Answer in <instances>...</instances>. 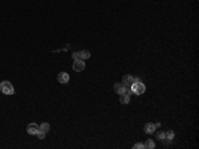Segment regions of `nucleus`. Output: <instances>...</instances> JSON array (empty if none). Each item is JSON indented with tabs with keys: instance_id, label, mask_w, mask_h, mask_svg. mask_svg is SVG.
<instances>
[{
	"instance_id": "f257e3e1",
	"label": "nucleus",
	"mask_w": 199,
	"mask_h": 149,
	"mask_svg": "<svg viewBox=\"0 0 199 149\" xmlns=\"http://www.w3.org/2000/svg\"><path fill=\"white\" fill-rule=\"evenodd\" d=\"M0 92L4 93V95H13L15 93V89H13V85L10 83V81H1L0 83Z\"/></svg>"
},
{
	"instance_id": "f03ea898",
	"label": "nucleus",
	"mask_w": 199,
	"mask_h": 149,
	"mask_svg": "<svg viewBox=\"0 0 199 149\" xmlns=\"http://www.w3.org/2000/svg\"><path fill=\"white\" fill-rule=\"evenodd\" d=\"M130 89H131V92L133 93H136V95H143L146 91V87H145V84H143L142 81H139V83H134L133 85L130 87Z\"/></svg>"
},
{
	"instance_id": "7ed1b4c3",
	"label": "nucleus",
	"mask_w": 199,
	"mask_h": 149,
	"mask_svg": "<svg viewBox=\"0 0 199 149\" xmlns=\"http://www.w3.org/2000/svg\"><path fill=\"white\" fill-rule=\"evenodd\" d=\"M73 71L75 72H82V71L85 69V61L81 60V59H77V60H75V63L72 65Z\"/></svg>"
},
{
	"instance_id": "20e7f679",
	"label": "nucleus",
	"mask_w": 199,
	"mask_h": 149,
	"mask_svg": "<svg viewBox=\"0 0 199 149\" xmlns=\"http://www.w3.org/2000/svg\"><path fill=\"white\" fill-rule=\"evenodd\" d=\"M122 84H124L126 88H130L134 84V77L131 76V74H125V76L122 77Z\"/></svg>"
},
{
	"instance_id": "39448f33",
	"label": "nucleus",
	"mask_w": 199,
	"mask_h": 149,
	"mask_svg": "<svg viewBox=\"0 0 199 149\" xmlns=\"http://www.w3.org/2000/svg\"><path fill=\"white\" fill-rule=\"evenodd\" d=\"M57 80H59V83H61V84H66L69 81V74L66 72H60L57 74Z\"/></svg>"
},
{
	"instance_id": "423d86ee",
	"label": "nucleus",
	"mask_w": 199,
	"mask_h": 149,
	"mask_svg": "<svg viewBox=\"0 0 199 149\" xmlns=\"http://www.w3.org/2000/svg\"><path fill=\"white\" fill-rule=\"evenodd\" d=\"M39 130V125L36 123H31L28 124V126H27V132L29 133V135H36Z\"/></svg>"
},
{
	"instance_id": "0eeeda50",
	"label": "nucleus",
	"mask_w": 199,
	"mask_h": 149,
	"mask_svg": "<svg viewBox=\"0 0 199 149\" xmlns=\"http://www.w3.org/2000/svg\"><path fill=\"white\" fill-rule=\"evenodd\" d=\"M125 91H126V87H125L122 83H116L114 84V92L116 93L122 95V93H125Z\"/></svg>"
},
{
	"instance_id": "6e6552de",
	"label": "nucleus",
	"mask_w": 199,
	"mask_h": 149,
	"mask_svg": "<svg viewBox=\"0 0 199 149\" xmlns=\"http://www.w3.org/2000/svg\"><path fill=\"white\" fill-rule=\"evenodd\" d=\"M119 102H121V104H129L130 102V95H127L126 92L122 93V95L119 96Z\"/></svg>"
},
{
	"instance_id": "1a4fd4ad",
	"label": "nucleus",
	"mask_w": 199,
	"mask_h": 149,
	"mask_svg": "<svg viewBox=\"0 0 199 149\" xmlns=\"http://www.w3.org/2000/svg\"><path fill=\"white\" fill-rule=\"evenodd\" d=\"M155 129H157V128H155V125H154V124H151V123H148L145 125V132L148 133V135H150V133H154Z\"/></svg>"
},
{
	"instance_id": "9d476101",
	"label": "nucleus",
	"mask_w": 199,
	"mask_h": 149,
	"mask_svg": "<svg viewBox=\"0 0 199 149\" xmlns=\"http://www.w3.org/2000/svg\"><path fill=\"white\" fill-rule=\"evenodd\" d=\"M78 56H80V59H81V60H88V59L90 57V52L89 51H86V49H85V51H80L78 52Z\"/></svg>"
},
{
	"instance_id": "9b49d317",
	"label": "nucleus",
	"mask_w": 199,
	"mask_h": 149,
	"mask_svg": "<svg viewBox=\"0 0 199 149\" xmlns=\"http://www.w3.org/2000/svg\"><path fill=\"white\" fill-rule=\"evenodd\" d=\"M143 145H145V149H153V148L155 147V142L153 141V140L148 138V140L145 141V144H143Z\"/></svg>"
},
{
	"instance_id": "f8f14e48",
	"label": "nucleus",
	"mask_w": 199,
	"mask_h": 149,
	"mask_svg": "<svg viewBox=\"0 0 199 149\" xmlns=\"http://www.w3.org/2000/svg\"><path fill=\"white\" fill-rule=\"evenodd\" d=\"M39 129H40V130H42V132H45V133H47V132H49L51 125H49L48 123H42L41 125H39Z\"/></svg>"
},
{
	"instance_id": "ddd939ff",
	"label": "nucleus",
	"mask_w": 199,
	"mask_h": 149,
	"mask_svg": "<svg viewBox=\"0 0 199 149\" xmlns=\"http://www.w3.org/2000/svg\"><path fill=\"white\" fill-rule=\"evenodd\" d=\"M165 138L171 141V140L174 138V132H173V130H167V132H165Z\"/></svg>"
},
{
	"instance_id": "4468645a",
	"label": "nucleus",
	"mask_w": 199,
	"mask_h": 149,
	"mask_svg": "<svg viewBox=\"0 0 199 149\" xmlns=\"http://www.w3.org/2000/svg\"><path fill=\"white\" fill-rule=\"evenodd\" d=\"M36 136H37V138L39 140H42V138H44L45 137V132H42V130H37V133H36Z\"/></svg>"
},
{
	"instance_id": "2eb2a0df",
	"label": "nucleus",
	"mask_w": 199,
	"mask_h": 149,
	"mask_svg": "<svg viewBox=\"0 0 199 149\" xmlns=\"http://www.w3.org/2000/svg\"><path fill=\"white\" fill-rule=\"evenodd\" d=\"M155 138H158V140H162V138H165V132H157L155 133Z\"/></svg>"
},
{
	"instance_id": "dca6fc26",
	"label": "nucleus",
	"mask_w": 199,
	"mask_h": 149,
	"mask_svg": "<svg viewBox=\"0 0 199 149\" xmlns=\"http://www.w3.org/2000/svg\"><path fill=\"white\" fill-rule=\"evenodd\" d=\"M134 149H145V145L141 144V142H137V144H134Z\"/></svg>"
},
{
	"instance_id": "f3484780",
	"label": "nucleus",
	"mask_w": 199,
	"mask_h": 149,
	"mask_svg": "<svg viewBox=\"0 0 199 149\" xmlns=\"http://www.w3.org/2000/svg\"><path fill=\"white\" fill-rule=\"evenodd\" d=\"M72 59H73V60H77V59H80L78 52H73V53H72Z\"/></svg>"
},
{
	"instance_id": "a211bd4d",
	"label": "nucleus",
	"mask_w": 199,
	"mask_h": 149,
	"mask_svg": "<svg viewBox=\"0 0 199 149\" xmlns=\"http://www.w3.org/2000/svg\"><path fill=\"white\" fill-rule=\"evenodd\" d=\"M154 125H155V128H161V123H155Z\"/></svg>"
}]
</instances>
